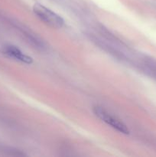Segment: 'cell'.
Returning <instances> with one entry per match:
<instances>
[{
    "label": "cell",
    "instance_id": "6da1fadb",
    "mask_svg": "<svg viewBox=\"0 0 156 157\" xmlns=\"http://www.w3.org/2000/svg\"><path fill=\"white\" fill-rule=\"evenodd\" d=\"M33 12L38 18L47 25L55 29H61L64 24L62 17L43 5L36 3L33 6Z\"/></svg>",
    "mask_w": 156,
    "mask_h": 157
},
{
    "label": "cell",
    "instance_id": "7a4b0ae2",
    "mask_svg": "<svg viewBox=\"0 0 156 157\" xmlns=\"http://www.w3.org/2000/svg\"><path fill=\"white\" fill-rule=\"evenodd\" d=\"M93 113L101 121L104 122L106 124L116 130L119 133L125 135L129 133V130H128V127L121 120L107 111L103 107L96 106L93 107Z\"/></svg>",
    "mask_w": 156,
    "mask_h": 157
},
{
    "label": "cell",
    "instance_id": "3957f363",
    "mask_svg": "<svg viewBox=\"0 0 156 157\" xmlns=\"http://www.w3.org/2000/svg\"><path fill=\"white\" fill-rule=\"evenodd\" d=\"M3 52L6 55H8L10 58H14V59L24 63V64H30L33 62V59H32V57L24 54L19 48H18L14 45L5 46Z\"/></svg>",
    "mask_w": 156,
    "mask_h": 157
}]
</instances>
